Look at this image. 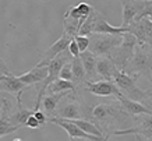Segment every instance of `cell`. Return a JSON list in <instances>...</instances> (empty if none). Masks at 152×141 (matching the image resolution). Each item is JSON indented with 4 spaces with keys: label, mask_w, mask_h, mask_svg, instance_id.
Wrapping results in <instances>:
<instances>
[{
    "label": "cell",
    "mask_w": 152,
    "mask_h": 141,
    "mask_svg": "<svg viewBox=\"0 0 152 141\" xmlns=\"http://www.w3.org/2000/svg\"><path fill=\"white\" fill-rule=\"evenodd\" d=\"M0 74H1V76H13L11 71L9 70V67H7L6 62L1 59V57H0Z\"/></svg>",
    "instance_id": "31"
},
{
    "label": "cell",
    "mask_w": 152,
    "mask_h": 141,
    "mask_svg": "<svg viewBox=\"0 0 152 141\" xmlns=\"http://www.w3.org/2000/svg\"><path fill=\"white\" fill-rule=\"evenodd\" d=\"M109 137H110V134H106V137H105V140H103V141H107V140H109Z\"/></svg>",
    "instance_id": "35"
},
{
    "label": "cell",
    "mask_w": 152,
    "mask_h": 141,
    "mask_svg": "<svg viewBox=\"0 0 152 141\" xmlns=\"http://www.w3.org/2000/svg\"><path fill=\"white\" fill-rule=\"evenodd\" d=\"M135 141H144V140L141 138V136H135Z\"/></svg>",
    "instance_id": "33"
},
{
    "label": "cell",
    "mask_w": 152,
    "mask_h": 141,
    "mask_svg": "<svg viewBox=\"0 0 152 141\" xmlns=\"http://www.w3.org/2000/svg\"><path fill=\"white\" fill-rule=\"evenodd\" d=\"M70 94H71V91L60 92V94H48V95L43 96L42 106H43V109H45V115L49 116V117H53L59 104L64 99L66 96H69Z\"/></svg>",
    "instance_id": "20"
},
{
    "label": "cell",
    "mask_w": 152,
    "mask_h": 141,
    "mask_svg": "<svg viewBox=\"0 0 152 141\" xmlns=\"http://www.w3.org/2000/svg\"><path fill=\"white\" fill-rule=\"evenodd\" d=\"M48 76H49L48 67H38V66H35L28 73L18 76V80L28 87V85H34V84H42L48 78Z\"/></svg>",
    "instance_id": "18"
},
{
    "label": "cell",
    "mask_w": 152,
    "mask_h": 141,
    "mask_svg": "<svg viewBox=\"0 0 152 141\" xmlns=\"http://www.w3.org/2000/svg\"><path fill=\"white\" fill-rule=\"evenodd\" d=\"M120 3L123 7V23L120 27L127 28L131 23H134L138 14L142 13L145 1H120Z\"/></svg>",
    "instance_id": "13"
},
{
    "label": "cell",
    "mask_w": 152,
    "mask_h": 141,
    "mask_svg": "<svg viewBox=\"0 0 152 141\" xmlns=\"http://www.w3.org/2000/svg\"><path fill=\"white\" fill-rule=\"evenodd\" d=\"M69 52L73 57H80V55H81V53H80V49H78V45H77V42H75V38H73L71 42H70Z\"/></svg>",
    "instance_id": "28"
},
{
    "label": "cell",
    "mask_w": 152,
    "mask_h": 141,
    "mask_svg": "<svg viewBox=\"0 0 152 141\" xmlns=\"http://www.w3.org/2000/svg\"><path fill=\"white\" fill-rule=\"evenodd\" d=\"M135 119L134 127L123 129V130H116L115 136H124V134H135V136L145 137L147 140H152V115H142Z\"/></svg>",
    "instance_id": "9"
},
{
    "label": "cell",
    "mask_w": 152,
    "mask_h": 141,
    "mask_svg": "<svg viewBox=\"0 0 152 141\" xmlns=\"http://www.w3.org/2000/svg\"><path fill=\"white\" fill-rule=\"evenodd\" d=\"M127 31L137 38L140 46L152 48V20L142 18L140 21H134L127 27Z\"/></svg>",
    "instance_id": "7"
},
{
    "label": "cell",
    "mask_w": 152,
    "mask_h": 141,
    "mask_svg": "<svg viewBox=\"0 0 152 141\" xmlns=\"http://www.w3.org/2000/svg\"><path fill=\"white\" fill-rule=\"evenodd\" d=\"M137 46H138V41H137V38L134 35H131L129 32L123 34V41H121L120 46H117L112 52V55L109 56L113 60V63L116 64L119 71H124L126 70V67L129 66V63L134 57Z\"/></svg>",
    "instance_id": "4"
},
{
    "label": "cell",
    "mask_w": 152,
    "mask_h": 141,
    "mask_svg": "<svg viewBox=\"0 0 152 141\" xmlns=\"http://www.w3.org/2000/svg\"><path fill=\"white\" fill-rule=\"evenodd\" d=\"M151 80H152V71H151Z\"/></svg>",
    "instance_id": "40"
},
{
    "label": "cell",
    "mask_w": 152,
    "mask_h": 141,
    "mask_svg": "<svg viewBox=\"0 0 152 141\" xmlns=\"http://www.w3.org/2000/svg\"><path fill=\"white\" fill-rule=\"evenodd\" d=\"M13 141H23V140H20V138H15V140H13Z\"/></svg>",
    "instance_id": "38"
},
{
    "label": "cell",
    "mask_w": 152,
    "mask_h": 141,
    "mask_svg": "<svg viewBox=\"0 0 152 141\" xmlns=\"http://www.w3.org/2000/svg\"><path fill=\"white\" fill-rule=\"evenodd\" d=\"M148 92H149V95H152V92H151V91H148Z\"/></svg>",
    "instance_id": "39"
},
{
    "label": "cell",
    "mask_w": 152,
    "mask_h": 141,
    "mask_svg": "<svg viewBox=\"0 0 152 141\" xmlns=\"http://www.w3.org/2000/svg\"><path fill=\"white\" fill-rule=\"evenodd\" d=\"M75 42H77V45H78V49H80V53H84V52H87L88 48H89V37H75Z\"/></svg>",
    "instance_id": "27"
},
{
    "label": "cell",
    "mask_w": 152,
    "mask_h": 141,
    "mask_svg": "<svg viewBox=\"0 0 152 141\" xmlns=\"http://www.w3.org/2000/svg\"><path fill=\"white\" fill-rule=\"evenodd\" d=\"M71 68H73V82L75 87L78 85H85L87 84V77H85V70H84L83 62L80 57H73L71 62Z\"/></svg>",
    "instance_id": "23"
},
{
    "label": "cell",
    "mask_w": 152,
    "mask_h": 141,
    "mask_svg": "<svg viewBox=\"0 0 152 141\" xmlns=\"http://www.w3.org/2000/svg\"><path fill=\"white\" fill-rule=\"evenodd\" d=\"M137 80H138V76H129L123 71H119L115 77V84L117 85L123 96L142 104L144 99L148 98V91H144L137 87Z\"/></svg>",
    "instance_id": "6"
},
{
    "label": "cell",
    "mask_w": 152,
    "mask_h": 141,
    "mask_svg": "<svg viewBox=\"0 0 152 141\" xmlns=\"http://www.w3.org/2000/svg\"><path fill=\"white\" fill-rule=\"evenodd\" d=\"M48 122L49 123H53V124H57L59 127L64 129L67 134H69L70 140H73V138H80V140H89V141H103L105 140V137L101 138V137H95V136H91V134H87V133H84L78 126H75L71 120H64V119H57V117H49L48 119Z\"/></svg>",
    "instance_id": "10"
},
{
    "label": "cell",
    "mask_w": 152,
    "mask_h": 141,
    "mask_svg": "<svg viewBox=\"0 0 152 141\" xmlns=\"http://www.w3.org/2000/svg\"><path fill=\"white\" fill-rule=\"evenodd\" d=\"M142 104L145 105V106H148V108L152 110V95H149V92H148V98L147 99H144Z\"/></svg>",
    "instance_id": "32"
},
{
    "label": "cell",
    "mask_w": 152,
    "mask_h": 141,
    "mask_svg": "<svg viewBox=\"0 0 152 141\" xmlns=\"http://www.w3.org/2000/svg\"><path fill=\"white\" fill-rule=\"evenodd\" d=\"M91 11H92V7L88 4V3L81 1L78 6H75V7H70V9L66 11L64 17H66V18L77 20V21L80 23V20L88 18V15L91 14Z\"/></svg>",
    "instance_id": "21"
},
{
    "label": "cell",
    "mask_w": 152,
    "mask_h": 141,
    "mask_svg": "<svg viewBox=\"0 0 152 141\" xmlns=\"http://www.w3.org/2000/svg\"><path fill=\"white\" fill-rule=\"evenodd\" d=\"M67 91L78 92V88L75 87L74 82L64 81V80H60V78H57L56 81H53L50 85L48 87V92L49 94H60V92H67Z\"/></svg>",
    "instance_id": "24"
},
{
    "label": "cell",
    "mask_w": 152,
    "mask_h": 141,
    "mask_svg": "<svg viewBox=\"0 0 152 141\" xmlns=\"http://www.w3.org/2000/svg\"><path fill=\"white\" fill-rule=\"evenodd\" d=\"M96 71H98V76L102 80H105V81H113V82H115L116 74L119 73L116 64L113 63V60L110 57H98Z\"/></svg>",
    "instance_id": "15"
},
{
    "label": "cell",
    "mask_w": 152,
    "mask_h": 141,
    "mask_svg": "<svg viewBox=\"0 0 152 141\" xmlns=\"http://www.w3.org/2000/svg\"><path fill=\"white\" fill-rule=\"evenodd\" d=\"M127 28L123 27H113L106 21L105 15L99 11V15H98L96 24H95V28H94V34H103V35H123V34H127Z\"/></svg>",
    "instance_id": "19"
},
{
    "label": "cell",
    "mask_w": 152,
    "mask_h": 141,
    "mask_svg": "<svg viewBox=\"0 0 152 141\" xmlns=\"http://www.w3.org/2000/svg\"><path fill=\"white\" fill-rule=\"evenodd\" d=\"M84 90L96 96H115V98H119L121 95V92L119 91V88H117L115 82L105 81V80H101V81L96 82H87Z\"/></svg>",
    "instance_id": "11"
},
{
    "label": "cell",
    "mask_w": 152,
    "mask_h": 141,
    "mask_svg": "<svg viewBox=\"0 0 152 141\" xmlns=\"http://www.w3.org/2000/svg\"><path fill=\"white\" fill-rule=\"evenodd\" d=\"M27 90V85L21 82L18 80V77H15V76H9V77H6V80L3 81H0V91H6V92H10V94H13L15 95L17 98V105L18 106H23V102H21V95H23V92Z\"/></svg>",
    "instance_id": "12"
},
{
    "label": "cell",
    "mask_w": 152,
    "mask_h": 141,
    "mask_svg": "<svg viewBox=\"0 0 152 141\" xmlns=\"http://www.w3.org/2000/svg\"><path fill=\"white\" fill-rule=\"evenodd\" d=\"M80 59L83 62V66H84V70H85V77H87V82H96V81H101L98 80V71H96V62H98V57L95 55H92L89 50L84 52L80 55Z\"/></svg>",
    "instance_id": "16"
},
{
    "label": "cell",
    "mask_w": 152,
    "mask_h": 141,
    "mask_svg": "<svg viewBox=\"0 0 152 141\" xmlns=\"http://www.w3.org/2000/svg\"><path fill=\"white\" fill-rule=\"evenodd\" d=\"M78 94H70L69 96H66V101L60 102V106H57V109L55 112L53 117L57 119H64V120H88V117L92 115V109L85 106Z\"/></svg>",
    "instance_id": "1"
},
{
    "label": "cell",
    "mask_w": 152,
    "mask_h": 141,
    "mask_svg": "<svg viewBox=\"0 0 152 141\" xmlns=\"http://www.w3.org/2000/svg\"><path fill=\"white\" fill-rule=\"evenodd\" d=\"M151 46H137L134 57L123 73L129 76H147L151 80L152 71V49Z\"/></svg>",
    "instance_id": "2"
},
{
    "label": "cell",
    "mask_w": 152,
    "mask_h": 141,
    "mask_svg": "<svg viewBox=\"0 0 152 141\" xmlns=\"http://www.w3.org/2000/svg\"><path fill=\"white\" fill-rule=\"evenodd\" d=\"M142 18L152 20V1H145V7H144L142 13L138 14L137 18L134 20V21H140V20H142Z\"/></svg>",
    "instance_id": "26"
},
{
    "label": "cell",
    "mask_w": 152,
    "mask_h": 141,
    "mask_svg": "<svg viewBox=\"0 0 152 141\" xmlns=\"http://www.w3.org/2000/svg\"><path fill=\"white\" fill-rule=\"evenodd\" d=\"M10 116H11V102L3 98V105L0 110V138L20 130L18 127H14L10 123Z\"/></svg>",
    "instance_id": "14"
},
{
    "label": "cell",
    "mask_w": 152,
    "mask_h": 141,
    "mask_svg": "<svg viewBox=\"0 0 152 141\" xmlns=\"http://www.w3.org/2000/svg\"><path fill=\"white\" fill-rule=\"evenodd\" d=\"M60 80H64V81H71L73 82V68H71V63L64 64V67L61 68L59 76Z\"/></svg>",
    "instance_id": "25"
},
{
    "label": "cell",
    "mask_w": 152,
    "mask_h": 141,
    "mask_svg": "<svg viewBox=\"0 0 152 141\" xmlns=\"http://www.w3.org/2000/svg\"><path fill=\"white\" fill-rule=\"evenodd\" d=\"M71 39H73V38L70 37V35H67L66 32H63V35H61L53 45H50L42 53L41 60H39V63H38L37 66L38 67H48V66L50 64V62H53L57 56L61 55L63 52H66V50L69 49V45H70V42H71Z\"/></svg>",
    "instance_id": "8"
},
{
    "label": "cell",
    "mask_w": 152,
    "mask_h": 141,
    "mask_svg": "<svg viewBox=\"0 0 152 141\" xmlns=\"http://www.w3.org/2000/svg\"><path fill=\"white\" fill-rule=\"evenodd\" d=\"M1 105H3V98H0V110H1Z\"/></svg>",
    "instance_id": "36"
},
{
    "label": "cell",
    "mask_w": 152,
    "mask_h": 141,
    "mask_svg": "<svg viewBox=\"0 0 152 141\" xmlns=\"http://www.w3.org/2000/svg\"><path fill=\"white\" fill-rule=\"evenodd\" d=\"M32 115H34V110L25 109V108H23V106H18V110L10 116V123L13 124L14 127H18V129L25 127V126H27L28 119L31 117Z\"/></svg>",
    "instance_id": "22"
},
{
    "label": "cell",
    "mask_w": 152,
    "mask_h": 141,
    "mask_svg": "<svg viewBox=\"0 0 152 141\" xmlns=\"http://www.w3.org/2000/svg\"><path fill=\"white\" fill-rule=\"evenodd\" d=\"M27 127H29V129H39V127H42L41 126V123L37 120V117L35 116H31V117L28 119V122H27Z\"/></svg>",
    "instance_id": "30"
},
{
    "label": "cell",
    "mask_w": 152,
    "mask_h": 141,
    "mask_svg": "<svg viewBox=\"0 0 152 141\" xmlns=\"http://www.w3.org/2000/svg\"><path fill=\"white\" fill-rule=\"evenodd\" d=\"M6 77H9V76H1V74H0V81H3V80H6Z\"/></svg>",
    "instance_id": "34"
},
{
    "label": "cell",
    "mask_w": 152,
    "mask_h": 141,
    "mask_svg": "<svg viewBox=\"0 0 152 141\" xmlns=\"http://www.w3.org/2000/svg\"><path fill=\"white\" fill-rule=\"evenodd\" d=\"M130 115L126 112L117 99L116 102H109V104H101L92 108V115L91 117L98 122H109V120H115L121 127H127V119Z\"/></svg>",
    "instance_id": "3"
},
{
    "label": "cell",
    "mask_w": 152,
    "mask_h": 141,
    "mask_svg": "<svg viewBox=\"0 0 152 141\" xmlns=\"http://www.w3.org/2000/svg\"><path fill=\"white\" fill-rule=\"evenodd\" d=\"M116 99L120 102L121 105V108L130 115V116H133V117H137V116H142V115H152V110L145 106L144 104L141 102H135V101H131L129 98H126V96L120 95L119 98H116Z\"/></svg>",
    "instance_id": "17"
},
{
    "label": "cell",
    "mask_w": 152,
    "mask_h": 141,
    "mask_svg": "<svg viewBox=\"0 0 152 141\" xmlns=\"http://www.w3.org/2000/svg\"><path fill=\"white\" fill-rule=\"evenodd\" d=\"M34 116L37 117V120L39 123H41V126H45L48 123V116L43 112H41V110H38V112H34Z\"/></svg>",
    "instance_id": "29"
},
{
    "label": "cell",
    "mask_w": 152,
    "mask_h": 141,
    "mask_svg": "<svg viewBox=\"0 0 152 141\" xmlns=\"http://www.w3.org/2000/svg\"><path fill=\"white\" fill-rule=\"evenodd\" d=\"M71 141H85V140H80V138H73Z\"/></svg>",
    "instance_id": "37"
},
{
    "label": "cell",
    "mask_w": 152,
    "mask_h": 141,
    "mask_svg": "<svg viewBox=\"0 0 152 141\" xmlns=\"http://www.w3.org/2000/svg\"><path fill=\"white\" fill-rule=\"evenodd\" d=\"M123 35H103L92 34L89 35V48L88 50L96 57H109L112 52L120 46Z\"/></svg>",
    "instance_id": "5"
}]
</instances>
